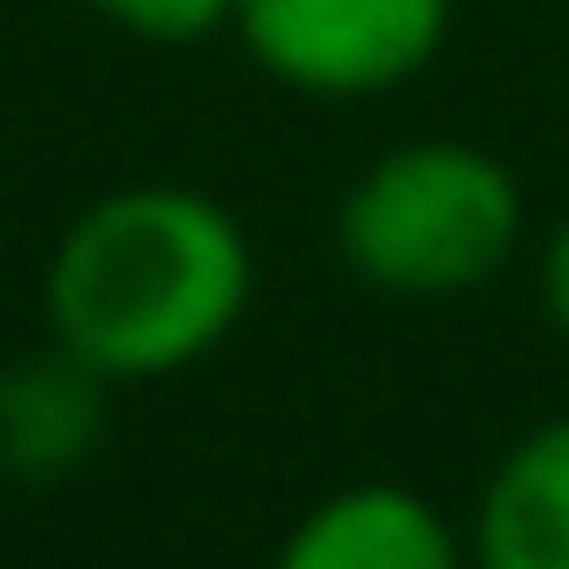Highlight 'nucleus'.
I'll return each instance as SVG.
<instances>
[{
  "label": "nucleus",
  "instance_id": "nucleus-1",
  "mask_svg": "<svg viewBox=\"0 0 569 569\" xmlns=\"http://www.w3.org/2000/svg\"><path fill=\"white\" fill-rule=\"evenodd\" d=\"M258 266L242 219L180 180L87 203L48 258V336L110 382H157L211 359L250 312Z\"/></svg>",
  "mask_w": 569,
  "mask_h": 569
},
{
  "label": "nucleus",
  "instance_id": "nucleus-2",
  "mask_svg": "<svg viewBox=\"0 0 569 569\" xmlns=\"http://www.w3.org/2000/svg\"><path fill=\"white\" fill-rule=\"evenodd\" d=\"M522 242L515 172L452 133L375 157L336 203L343 266L382 297H460L483 289Z\"/></svg>",
  "mask_w": 569,
  "mask_h": 569
},
{
  "label": "nucleus",
  "instance_id": "nucleus-3",
  "mask_svg": "<svg viewBox=\"0 0 569 569\" xmlns=\"http://www.w3.org/2000/svg\"><path fill=\"white\" fill-rule=\"evenodd\" d=\"M234 32L289 94L367 102L437 63L452 0H234Z\"/></svg>",
  "mask_w": 569,
  "mask_h": 569
},
{
  "label": "nucleus",
  "instance_id": "nucleus-4",
  "mask_svg": "<svg viewBox=\"0 0 569 569\" xmlns=\"http://www.w3.org/2000/svg\"><path fill=\"white\" fill-rule=\"evenodd\" d=\"M273 569H468V538L413 483H343L297 515Z\"/></svg>",
  "mask_w": 569,
  "mask_h": 569
},
{
  "label": "nucleus",
  "instance_id": "nucleus-5",
  "mask_svg": "<svg viewBox=\"0 0 569 569\" xmlns=\"http://www.w3.org/2000/svg\"><path fill=\"white\" fill-rule=\"evenodd\" d=\"M110 390L118 382L63 343L17 359L0 375V468L24 476V483L79 476L110 437Z\"/></svg>",
  "mask_w": 569,
  "mask_h": 569
},
{
  "label": "nucleus",
  "instance_id": "nucleus-6",
  "mask_svg": "<svg viewBox=\"0 0 569 569\" xmlns=\"http://www.w3.org/2000/svg\"><path fill=\"white\" fill-rule=\"evenodd\" d=\"M468 569H569V413L522 429L483 476Z\"/></svg>",
  "mask_w": 569,
  "mask_h": 569
},
{
  "label": "nucleus",
  "instance_id": "nucleus-7",
  "mask_svg": "<svg viewBox=\"0 0 569 569\" xmlns=\"http://www.w3.org/2000/svg\"><path fill=\"white\" fill-rule=\"evenodd\" d=\"M79 9L126 40H149V48H196V40L234 24V0H79Z\"/></svg>",
  "mask_w": 569,
  "mask_h": 569
},
{
  "label": "nucleus",
  "instance_id": "nucleus-8",
  "mask_svg": "<svg viewBox=\"0 0 569 569\" xmlns=\"http://www.w3.org/2000/svg\"><path fill=\"white\" fill-rule=\"evenodd\" d=\"M538 305H546V320L569 336V219L553 227V242H546V258H538Z\"/></svg>",
  "mask_w": 569,
  "mask_h": 569
}]
</instances>
